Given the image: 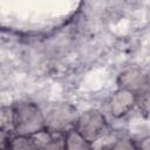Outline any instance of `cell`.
Segmentation results:
<instances>
[{"label":"cell","mask_w":150,"mask_h":150,"mask_svg":"<svg viewBox=\"0 0 150 150\" xmlns=\"http://www.w3.org/2000/svg\"><path fill=\"white\" fill-rule=\"evenodd\" d=\"M111 150H138V149L136 143L131 138L120 137L114 144V146L111 148Z\"/></svg>","instance_id":"7c38bea8"},{"label":"cell","mask_w":150,"mask_h":150,"mask_svg":"<svg viewBox=\"0 0 150 150\" xmlns=\"http://www.w3.org/2000/svg\"><path fill=\"white\" fill-rule=\"evenodd\" d=\"M118 138L120 137L117 136V134L107 130L94 142H91V150H111Z\"/></svg>","instance_id":"ba28073f"},{"label":"cell","mask_w":150,"mask_h":150,"mask_svg":"<svg viewBox=\"0 0 150 150\" xmlns=\"http://www.w3.org/2000/svg\"><path fill=\"white\" fill-rule=\"evenodd\" d=\"M45 117V127L49 131L57 132H67L75 128V123L77 120L76 109L64 102H55L48 104L45 109H42Z\"/></svg>","instance_id":"7a4b0ae2"},{"label":"cell","mask_w":150,"mask_h":150,"mask_svg":"<svg viewBox=\"0 0 150 150\" xmlns=\"http://www.w3.org/2000/svg\"><path fill=\"white\" fill-rule=\"evenodd\" d=\"M15 118L14 135L30 136L45 127V117L42 109L32 101H20L13 104Z\"/></svg>","instance_id":"6da1fadb"},{"label":"cell","mask_w":150,"mask_h":150,"mask_svg":"<svg viewBox=\"0 0 150 150\" xmlns=\"http://www.w3.org/2000/svg\"><path fill=\"white\" fill-rule=\"evenodd\" d=\"M12 135L0 130V150H7L9 148V141Z\"/></svg>","instance_id":"4fadbf2b"},{"label":"cell","mask_w":150,"mask_h":150,"mask_svg":"<svg viewBox=\"0 0 150 150\" xmlns=\"http://www.w3.org/2000/svg\"><path fill=\"white\" fill-rule=\"evenodd\" d=\"M50 138L43 150H66V134L50 131Z\"/></svg>","instance_id":"30bf717a"},{"label":"cell","mask_w":150,"mask_h":150,"mask_svg":"<svg viewBox=\"0 0 150 150\" xmlns=\"http://www.w3.org/2000/svg\"><path fill=\"white\" fill-rule=\"evenodd\" d=\"M50 134H52V132H50L49 130L42 129V130H40V131H38V132L30 135L29 137H30V139L33 141V143L36 145V148H38L39 150H43L45 146H46V144L48 143V141H49V138H50Z\"/></svg>","instance_id":"8fae6325"},{"label":"cell","mask_w":150,"mask_h":150,"mask_svg":"<svg viewBox=\"0 0 150 150\" xmlns=\"http://www.w3.org/2000/svg\"><path fill=\"white\" fill-rule=\"evenodd\" d=\"M150 138L146 136V137H144L142 141H141V143H139V146H137V149L138 150H150Z\"/></svg>","instance_id":"5bb4252c"},{"label":"cell","mask_w":150,"mask_h":150,"mask_svg":"<svg viewBox=\"0 0 150 150\" xmlns=\"http://www.w3.org/2000/svg\"><path fill=\"white\" fill-rule=\"evenodd\" d=\"M120 89H124V90H129L135 93L136 90L141 89L142 86L144 84L145 81V76L143 75L142 70L132 68V69H128L124 73H122L120 75Z\"/></svg>","instance_id":"5b68a950"},{"label":"cell","mask_w":150,"mask_h":150,"mask_svg":"<svg viewBox=\"0 0 150 150\" xmlns=\"http://www.w3.org/2000/svg\"><path fill=\"white\" fill-rule=\"evenodd\" d=\"M7 150H9V149H7Z\"/></svg>","instance_id":"9a60e30c"},{"label":"cell","mask_w":150,"mask_h":150,"mask_svg":"<svg viewBox=\"0 0 150 150\" xmlns=\"http://www.w3.org/2000/svg\"><path fill=\"white\" fill-rule=\"evenodd\" d=\"M9 150H39L29 136L14 135L9 141Z\"/></svg>","instance_id":"9c48e42d"},{"label":"cell","mask_w":150,"mask_h":150,"mask_svg":"<svg viewBox=\"0 0 150 150\" xmlns=\"http://www.w3.org/2000/svg\"><path fill=\"white\" fill-rule=\"evenodd\" d=\"M66 150H91V143L71 129L66 132Z\"/></svg>","instance_id":"8992f818"},{"label":"cell","mask_w":150,"mask_h":150,"mask_svg":"<svg viewBox=\"0 0 150 150\" xmlns=\"http://www.w3.org/2000/svg\"><path fill=\"white\" fill-rule=\"evenodd\" d=\"M136 94L129 90L120 89L114 94L110 101V111L115 117H122L129 112L136 104Z\"/></svg>","instance_id":"277c9868"},{"label":"cell","mask_w":150,"mask_h":150,"mask_svg":"<svg viewBox=\"0 0 150 150\" xmlns=\"http://www.w3.org/2000/svg\"><path fill=\"white\" fill-rule=\"evenodd\" d=\"M74 129L91 143L108 130V123L98 109L91 108L77 116Z\"/></svg>","instance_id":"3957f363"},{"label":"cell","mask_w":150,"mask_h":150,"mask_svg":"<svg viewBox=\"0 0 150 150\" xmlns=\"http://www.w3.org/2000/svg\"><path fill=\"white\" fill-rule=\"evenodd\" d=\"M0 130L8 134L15 132V118L13 105L0 107Z\"/></svg>","instance_id":"52a82bcc"}]
</instances>
